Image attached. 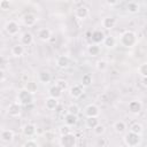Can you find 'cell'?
I'll return each instance as SVG.
<instances>
[{
    "label": "cell",
    "instance_id": "cell-11",
    "mask_svg": "<svg viewBox=\"0 0 147 147\" xmlns=\"http://www.w3.org/2000/svg\"><path fill=\"white\" fill-rule=\"evenodd\" d=\"M37 23V16L32 13H28L23 16V24L25 26H33Z\"/></svg>",
    "mask_w": 147,
    "mask_h": 147
},
{
    "label": "cell",
    "instance_id": "cell-37",
    "mask_svg": "<svg viewBox=\"0 0 147 147\" xmlns=\"http://www.w3.org/2000/svg\"><path fill=\"white\" fill-rule=\"evenodd\" d=\"M93 131H94V133H95L96 136H101V134L105 133V126H103L102 124H99V125H96V126L93 129Z\"/></svg>",
    "mask_w": 147,
    "mask_h": 147
},
{
    "label": "cell",
    "instance_id": "cell-34",
    "mask_svg": "<svg viewBox=\"0 0 147 147\" xmlns=\"http://www.w3.org/2000/svg\"><path fill=\"white\" fill-rule=\"evenodd\" d=\"M107 67H108V64H107V62L105 60H100V61L96 62V69L99 71H105L107 69Z\"/></svg>",
    "mask_w": 147,
    "mask_h": 147
},
{
    "label": "cell",
    "instance_id": "cell-25",
    "mask_svg": "<svg viewBox=\"0 0 147 147\" xmlns=\"http://www.w3.org/2000/svg\"><path fill=\"white\" fill-rule=\"evenodd\" d=\"M64 122H65V124L67 125H69V126H72V125H75L76 123H77V116L76 115H72V114H65V116H64Z\"/></svg>",
    "mask_w": 147,
    "mask_h": 147
},
{
    "label": "cell",
    "instance_id": "cell-42",
    "mask_svg": "<svg viewBox=\"0 0 147 147\" xmlns=\"http://www.w3.org/2000/svg\"><path fill=\"white\" fill-rule=\"evenodd\" d=\"M118 2L117 1H107V5H109V6H114V5H117Z\"/></svg>",
    "mask_w": 147,
    "mask_h": 147
},
{
    "label": "cell",
    "instance_id": "cell-40",
    "mask_svg": "<svg viewBox=\"0 0 147 147\" xmlns=\"http://www.w3.org/2000/svg\"><path fill=\"white\" fill-rule=\"evenodd\" d=\"M45 138H46L47 140L52 141V140L55 138V134H54L52 131H46V132H45Z\"/></svg>",
    "mask_w": 147,
    "mask_h": 147
},
{
    "label": "cell",
    "instance_id": "cell-28",
    "mask_svg": "<svg viewBox=\"0 0 147 147\" xmlns=\"http://www.w3.org/2000/svg\"><path fill=\"white\" fill-rule=\"evenodd\" d=\"M125 129H126V125H125V123H124L123 121H117V122H115V124H114V130H115V132H117V133H123V132L125 131Z\"/></svg>",
    "mask_w": 147,
    "mask_h": 147
},
{
    "label": "cell",
    "instance_id": "cell-41",
    "mask_svg": "<svg viewBox=\"0 0 147 147\" xmlns=\"http://www.w3.org/2000/svg\"><path fill=\"white\" fill-rule=\"evenodd\" d=\"M141 83H142V85H144L145 87H147V77H142Z\"/></svg>",
    "mask_w": 147,
    "mask_h": 147
},
{
    "label": "cell",
    "instance_id": "cell-26",
    "mask_svg": "<svg viewBox=\"0 0 147 147\" xmlns=\"http://www.w3.org/2000/svg\"><path fill=\"white\" fill-rule=\"evenodd\" d=\"M85 123H86V126H87L88 129H94L96 125L100 124L98 117H86Z\"/></svg>",
    "mask_w": 147,
    "mask_h": 147
},
{
    "label": "cell",
    "instance_id": "cell-5",
    "mask_svg": "<svg viewBox=\"0 0 147 147\" xmlns=\"http://www.w3.org/2000/svg\"><path fill=\"white\" fill-rule=\"evenodd\" d=\"M5 31L9 34V36H15L20 31V25L15 22V21H8L5 25Z\"/></svg>",
    "mask_w": 147,
    "mask_h": 147
},
{
    "label": "cell",
    "instance_id": "cell-3",
    "mask_svg": "<svg viewBox=\"0 0 147 147\" xmlns=\"http://www.w3.org/2000/svg\"><path fill=\"white\" fill-rule=\"evenodd\" d=\"M124 142L127 147H138L141 142V137L140 134H137L130 131L124 136Z\"/></svg>",
    "mask_w": 147,
    "mask_h": 147
},
{
    "label": "cell",
    "instance_id": "cell-32",
    "mask_svg": "<svg viewBox=\"0 0 147 147\" xmlns=\"http://www.w3.org/2000/svg\"><path fill=\"white\" fill-rule=\"evenodd\" d=\"M67 110H68V114H72V115H76V116H78V114H79V107L76 103H71L68 107Z\"/></svg>",
    "mask_w": 147,
    "mask_h": 147
},
{
    "label": "cell",
    "instance_id": "cell-17",
    "mask_svg": "<svg viewBox=\"0 0 147 147\" xmlns=\"http://www.w3.org/2000/svg\"><path fill=\"white\" fill-rule=\"evenodd\" d=\"M76 16L79 18V20H85L87 16H88V8L86 6H79L77 9H76Z\"/></svg>",
    "mask_w": 147,
    "mask_h": 147
},
{
    "label": "cell",
    "instance_id": "cell-43",
    "mask_svg": "<svg viewBox=\"0 0 147 147\" xmlns=\"http://www.w3.org/2000/svg\"><path fill=\"white\" fill-rule=\"evenodd\" d=\"M1 82H3V78H5V74H3V70H1Z\"/></svg>",
    "mask_w": 147,
    "mask_h": 147
},
{
    "label": "cell",
    "instance_id": "cell-20",
    "mask_svg": "<svg viewBox=\"0 0 147 147\" xmlns=\"http://www.w3.org/2000/svg\"><path fill=\"white\" fill-rule=\"evenodd\" d=\"M45 106H46V108H47L48 110H54V109L57 108L59 101H57V99H54V98H51V96H49L48 99H46Z\"/></svg>",
    "mask_w": 147,
    "mask_h": 147
},
{
    "label": "cell",
    "instance_id": "cell-30",
    "mask_svg": "<svg viewBox=\"0 0 147 147\" xmlns=\"http://www.w3.org/2000/svg\"><path fill=\"white\" fill-rule=\"evenodd\" d=\"M92 84V76L90 74H85L82 77V85L83 86H90Z\"/></svg>",
    "mask_w": 147,
    "mask_h": 147
},
{
    "label": "cell",
    "instance_id": "cell-7",
    "mask_svg": "<svg viewBox=\"0 0 147 147\" xmlns=\"http://www.w3.org/2000/svg\"><path fill=\"white\" fill-rule=\"evenodd\" d=\"M100 114V110H99V107L91 103L88 105L86 108H85V115L86 117H98Z\"/></svg>",
    "mask_w": 147,
    "mask_h": 147
},
{
    "label": "cell",
    "instance_id": "cell-2",
    "mask_svg": "<svg viewBox=\"0 0 147 147\" xmlns=\"http://www.w3.org/2000/svg\"><path fill=\"white\" fill-rule=\"evenodd\" d=\"M16 99H17V102L21 106H28V105H31L33 102V94L28 92L25 88H23L18 92Z\"/></svg>",
    "mask_w": 147,
    "mask_h": 147
},
{
    "label": "cell",
    "instance_id": "cell-16",
    "mask_svg": "<svg viewBox=\"0 0 147 147\" xmlns=\"http://www.w3.org/2000/svg\"><path fill=\"white\" fill-rule=\"evenodd\" d=\"M56 64H57L59 68L65 69V68H68L69 64H70V59H69L67 55H61V56L57 57V60H56Z\"/></svg>",
    "mask_w": 147,
    "mask_h": 147
},
{
    "label": "cell",
    "instance_id": "cell-19",
    "mask_svg": "<svg viewBox=\"0 0 147 147\" xmlns=\"http://www.w3.org/2000/svg\"><path fill=\"white\" fill-rule=\"evenodd\" d=\"M11 54L16 57H20L24 54V46L22 44H16L11 47Z\"/></svg>",
    "mask_w": 147,
    "mask_h": 147
},
{
    "label": "cell",
    "instance_id": "cell-21",
    "mask_svg": "<svg viewBox=\"0 0 147 147\" xmlns=\"http://www.w3.org/2000/svg\"><path fill=\"white\" fill-rule=\"evenodd\" d=\"M62 90L61 88H59L56 85H54V86H52L51 88H49V96L51 98H54V99H60L61 98V95H62Z\"/></svg>",
    "mask_w": 147,
    "mask_h": 147
},
{
    "label": "cell",
    "instance_id": "cell-24",
    "mask_svg": "<svg viewBox=\"0 0 147 147\" xmlns=\"http://www.w3.org/2000/svg\"><path fill=\"white\" fill-rule=\"evenodd\" d=\"M24 88H25L28 92H30V93L34 94V93H37V90H38V85H37V83H36V82H32V80H30V82H26V84H25Z\"/></svg>",
    "mask_w": 147,
    "mask_h": 147
},
{
    "label": "cell",
    "instance_id": "cell-33",
    "mask_svg": "<svg viewBox=\"0 0 147 147\" xmlns=\"http://www.w3.org/2000/svg\"><path fill=\"white\" fill-rule=\"evenodd\" d=\"M138 72L142 76V77H147V62H144L139 65L138 68Z\"/></svg>",
    "mask_w": 147,
    "mask_h": 147
},
{
    "label": "cell",
    "instance_id": "cell-6",
    "mask_svg": "<svg viewBox=\"0 0 147 147\" xmlns=\"http://www.w3.org/2000/svg\"><path fill=\"white\" fill-rule=\"evenodd\" d=\"M21 110H22V107H21V105H20L18 102H13V103H10V105L8 106V108H7V113H8V115L11 116V117H17V116H20Z\"/></svg>",
    "mask_w": 147,
    "mask_h": 147
},
{
    "label": "cell",
    "instance_id": "cell-38",
    "mask_svg": "<svg viewBox=\"0 0 147 147\" xmlns=\"http://www.w3.org/2000/svg\"><path fill=\"white\" fill-rule=\"evenodd\" d=\"M10 7V2L8 0H1L0 1V9L1 10H8Z\"/></svg>",
    "mask_w": 147,
    "mask_h": 147
},
{
    "label": "cell",
    "instance_id": "cell-39",
    "mask_svg": "<svg viewBox=\"0 0 147 147\" xmlns=\"http://www.w3.org/2000/svg\"><path fill=\"white\" fill-rule=\"evenodd\" d=\"M23 147H38V144H37L34 140L29 139V140H26V141L23 144Z\"/></svg>",
    "mask_w": 147,
    "mask_h": 147
},
{
    "label": "cell",
    "instance_id": "cell-15",
    "mask_svg": "<svg viewBox=\"0 0 147 147\" xmlns=\"http://www.w3.org/2000/svg\"><path fill=\"white\" fill-rule=\"evenodd\" d=\"M38 38L41 40V41H47V40H49L51 39V36H52V33H51V30L49 29H47V28H42V29H40L39 31H38Z\"/></svg>",
    "mask_w": 147,
    "mask_h": 147
},
{
    "label": "cell",
    "instance_id": "cell-1",
    "mask_svg": "<svg viewBox=\"0 0 147 147\" xmlns=\"http://www.w3.org/2000/svg\"><path fill=\"white\" fill-rule=\"evenodd\" d=\"M121 44L124 47H133L137 44V34L131 30L125 31L121 36Z\"/></svg>",
    "mask_w": 147,
    "mask_h": 147
},
{
    "label": "cell",
    "instance_id": "cell-12",
    "mask_svg": "<svg viewBox=\"0 0 147 147\" xmlns=\"http://www.w3.org/2000/svg\"><path fill=\"white\" fill-rule=\"evenodd\" d=\"M69 93H70V95H71L74 99L80 98V96L83 95V93H84L83 85H74V86H71L70 90H69Z\"/></svg>",
    "mask_w": 147,
    "mask_h": 147
},
{
    "label": "cell",
    "instance_id": "cell-10",
    "mask_svg": "<svg viewBox=\"0 0 147 147\" xmlns=\"http://www.w3.org/2000/svg\"><path fill=\"white\" fill-rule=\"evenodd\" d=\"M0 139L2 142H10L14 139V131L10 129H5L0 133Z\"/></svg>",
    "mask_w": 147,
    "mask_h": 147
},
{
    "label": "cell",
    "instance_id": "cell-29",
    "mask_svg": "<svg viewBox=\"0 0 147 147\" xmlns=\"http://www.w3.org/2000/svg\"><path fill=\"white\" fill-rule=\"evenodd\" d=\"M100 47H99V45H95V44H93V45H90L88 46V48H87V52H88V54L90 55H92V56H96V55H99L100 54Z\"/></svg>",
    "mask_w": 147,
    "mask_h": 147
},
{
    "label": "cell",
    "instance_id": "cell-8",
    "mask_svg": "<svg viewBox=\"0 0 147 147\" xmlns=\"http://www.w3.org/2000/svg\"><path fill=\"white\" fill-rule=\"evenodd\" d=\"M105 38H106V36L101 30H94L92 32V36H91V39L95 45H99V44L103 42Z\"/></svg>",
    "mask_w": 147,
    "mask_h": 147
},
{
    "label": "cell",
    "instance_id": "cell-31",
    "mask_svg": "<svg viewBox=\"0 0 147 147\" xmlns=\"http://www.w3.org/2000/svg\"><path fill=\"white\" fill-rule=\"evenodd\" d=\"M130 131L133 132V133H137V134H141V132H142V126H141V124H139V123H133V124L130 126Z\"/></svg>",
    "mask_w": 147,
    "mask_h": 147
},
{
    "label": "cell",
    "instance_id": "cell-22",
    "mask_svg": "<svg viewBox=\"0 0 147 147\" xmlns=\"http://www.w3.org/2000/svg\"><path fill=\"white\" fill-rule=\"evenodd\" d=\"M103 46H106L107 48H113V47H115V45H116V38L114 37V36H107L106 38H105V40H103Z\"/></svg>",
    "mask_w": 147,
    "mask_h": 147
},
{
    "label": "cell",
    "instance_id": "cell-35",
    "mask_svg": "<svg viewBox=\"0 0 147 147\" xmlns=\"http://www.w3.org/2000/svg\"><path fill=\"white\" fill-rule=\"evenodd\" d=\"M55 85H56L59 88H61L62 91L67 90V87H68V83H67L65 80H63V79H59V80H56Z\"/></svg>",
    "mask_w": 147,
    "mask_h": 147
},
{
    "label": "cell",
    "instance_id": "cell-36",
    "mask_svg": "<svg viewBox=\"0 0 147 147\" xmlns=\"http://www.w3.org/2000/svg\"><path fill=\"white\" fill-rule=\"evenodd\" d=\"M69 133H71V129H70V126L69 125H62L61 127H60V134L61 136H65V134H69Z\"/></svg>",
    "mask_w": 147,
    "mask_h": 147
},
{
    "label": "cell",
    "instance_id": "cell-23",
    "mask_svg": "<svg viewBox=\"0 0 147 147\" xmlns=\"http://www.w3.org/2000/svg\"><path fill=\"white\" fill-rule=\"evenodd\" d=\"M38 78H39V80H40L41 83L47 84V83H49V82H51V78H52V77H51V74H49L48 71L42 70V71H40V72H39Z\"/></svg>",
    "mask_w": 147,
    "mask_h": 147
},
{
    "label": "cell",
    "instance_id": "cell-18",
    "mask_svg": "<svg viewBox=\"0 0 147 147\" xmlns=\"http://www.w3.org/2000/svg\"><path fill=\"white\" fill-rule=\"evenodd\" d=\"M32 41H33V36H32V33H30V32H24V33L22 34V37H21V42H22L23 46H29V45L32 44Z\"/></svg>",
    "mask_w": 147,
    "mask_h": 147
},
{
    "label": "cell",
    "instance_id": "cell-27",
    "mask_svg": "<svg viewBox=\"0 0 147 147\" xmlns=\"http://www.w3.org/2000/svg\"><path fill=\"white\" fill-rule=\"evenodd\" d=\"M126 8H127L129 13H131V14H136V13H138V11H139L140 6H139V3H138V2H136V1H130V2L127 3Z\"/></svg>",
    "mask_w": 147,
    "mask_h": 147
},
{
    "label": "cell",
    "instance_id": "cell-4",
    "mask_svg": "<svg viewBox=\"0 0 147 147\" xmlns=\"http://www.w3.org/2000/svg\"><path fill=\"white\" fill-rule=\"evenodd\" d=\"M60 145H61V147H75L76 146V136L74 133L61 136Z\"/></svg>",
    "mask_w": 147,
    "mask_h": 147
},
{
    "label": "cell",
    "instance_id": "cell-14",
    "mask_svg": "<svg viewBox=\"0 0 147 147\" xmlns=\"http://www.w3.org/2000/svg\"><path fill=\"white\" fill-rule=\"evenodd\" d=\"M115 25H116V18L113 16H108V17H105L102 20V26L107 30L113 29Z\"/></svg>",
    "mask_w": 147,
    "mask_h": 147
},
{
    "label": "cell",
    "instance_id": "cell-9",
    "mask_svg": "<svg viewBox=\"0 0 147 147\" xmlns=\"http://www.w3.org/2000/svg\"><path fill=\"white\" fill-rule=\"evenodd\" d=\"M142 109V105L138 100H132L129 102V111L131 114H139Z\"/></svg>",
    "mask_w": 147,
    "mask_h": 147
},
{
    "label": "cell",
    "instance_id": "cell-13",
    "mask_svg": "<svg viewBox=\"0 0 147 147\" xmlns=\"http://www.w3.org/2000/svg\"><path fill=\"white\" fill-rule=\"evenodd\" d=\"M22 133H23V136H25V137H28V138L33 137V136L36 134V126H34L33 124H31V123H28V124H25V125L23 126Z\"/></svg>",
    "mask_w": 147,
    "mask_h": 147
}]
</instances>
